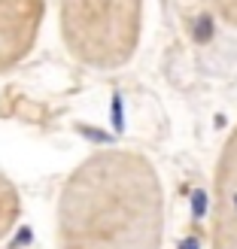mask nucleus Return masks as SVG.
I'll return each instance as SVG.
<instances>
[{
	"mask_svg": "<svg viewBox=\"0 0 237 249\" xmlns=\"http://www.w3.org/2000/svg\"><path fill=\"white\" fill-rule=\"evenodd\" d=\"M207 249H237V124L228 131L213 167Z\"/></svg>",
	"mask_w": 237,
	"mask_h": 249,
	"instance_id": "obj_3",
	"label": "nucleus"
},
{
	"mask_svg": "<svg viewBox=\"0 0 237 249\" xmlns=\"http://www.w3.org/2000/svg\"><path fill=\"white\" fill-rule=\"evenodd\" d=\"M21 216V197L6 173H0V243H3Z\"/></svg>",
	"mask_w": 237,
	"mask_h": 249,
	"instance_id": "obj_5",
	"label": "nucleus"
},
{
	"mask_svg": "<svg viewBox=\"0 0 237 249\" xmlns=\"http://www.w3.org/2000/svg\"><path fill=\"white\" fill-rule=\"evenodd\" d=\"M164 185L137 149H101L70 170L55 207L58 249H161Z\"/></svg>",
	"mask_w": 237,
	"mask_h": 249,
	"instance_id": "obj_1",
	"label": "nucleus"
},
{
	"mask_svg": "<svg viewBox=\"0 0 237 249\" xmlns=\"http://www.w3.org/2000/svg\"><path fill=\"white\" fill-rule=\"evenodd\" d=\"M210 6H213L216 18L222 24H228V28L237 31V0H210Z\"/></svg>",
	"mask_w": 237,
	"mask_h": 249,
	"instance_id": "obj_6",
	"label": "nucleus"
},
{
	"mask_svg": "<svg viewBox=\"0 0 237 249\" xmlns=\"http://www.w3.org/2000/svg\"><path fill=\"white\" fill-rule=\"evenodd\" d=\"M58 24L70 58L91 70H119L140 49L143 0H58Z\"/></svg>",
	"mask_w": 237,
	"mask_h": 249,
	"instance_id": "obj_2",
	"label": "nucleus"
},
{
	"mask_svg": "<svg viewBox=\"0 0 237 249\" xmlns=\"http://www.w3.org/2000/svg\"><path fill=\"white\" fill-rule=\"evenodd\" d=\"M46 0H0V73L18 67L34 52Z\"/></svg>",
	"mask_w": 237,
	"mask_h": 249,
	"instance_id": "obj_4",
	"label": "nucleus"
}]
</instances>
